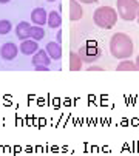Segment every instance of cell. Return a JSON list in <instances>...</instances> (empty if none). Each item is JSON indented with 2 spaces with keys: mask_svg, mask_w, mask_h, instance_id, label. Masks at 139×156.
Listing matches in <instances>:
<instances>
[{
  "mask_svg": "<svg viewBox=\"0 0 139 156\" xmlns=\"http://www.w3.org/2000/svg\"><path fill=\"white\" fill-rule=\"evenodd\" d=\"M79 54H80L82 60H85V62H93V60L99 59V56H101V48L98 47L96 42H87L85 45H84V48H80Z\"/></svg>",
  "mask_w": 139,
  "mask_h": 156,
  "instance_id": "1",
  "label": "cell"
},
{
  "mask_svg": "<svg viewBox=\"0 0 139 156\" xmlns=\"http://www.w3.org/2000/svg\"><path fill=\"white\" fill-rule=\"evenodd\" d=\"M17 54H19V48L12 42L5 43V45H2V48H0V56H2L3 60H14L17 57Z\"/></svg>",
  "mask_w": 139,
  "mask_h": 156,
  "instance_id": "2",
  "label": "cell"
},
{
  "mask_svg": "<svg viewBox=\"0 0 139 156\" xmlns=\"http://www.w3.org/2000/svg\"><path fill=\"white\" fill-rule=\"evenodd\" d=\"M39 51V43L33 39H27V40H22L20 43V53L25 54V56H33Z\"/></svg>",
  "mask_w": 139,
  "mask_h": 156,
  "instance_id": "3",
  "label": "cell"
},
{
  "mask_svg": "<svg viewBox=\"0 0 139 156\" xmlns=\"http://www.w3.org/2000/svg\"><path fill=\"white\" fill-rule=\"evenodd\" d=\"M46 19H48V12H46L43 8H36L33 9L31 12V20H33V23L39 25V27H43L46 23Z\"/></svg>",
  "mask_w": 139,
  "mask_h": 156,
  "instance_id": "4",
  "label": "cell"
},
{
  "mask_svg": "<svg viewBox=\"0 0 139 156\" xmlns=\"http://www.w3.org/2000/svg\"><path fill=\"white\" fill-rule=\"evenodd\" d=\"M31 63L34 66H37V65H46V66H48L51 63V57L48 56L46 50H39L36 54H33V62Z\"/></svg>",
  "mask_w": 139,
  "mask_h": 156,
  "instance_id": "5",
  "label": "cell"
},
{
  "mask_svg": "<svg viewBox=\"0 0 139 156\" xmlns=\"http://www.w3.org/2000/svg\"><path fill=\"white\" fill-rule=\"evenodd\" d=\"M16 34L20 40H27L30 39V34H31V25L28 22H20V23L16 27Z\"/></svg>",
  "mask_w": 139,
  "mask_h": 156,
  "instance_id": "6",
  "label": "cell"
},
{
  "mask_svg": "<svg viewBox=\"0 0 139 156\" xmlns=\"http://www.w3.org/2000/svg\"><path fill=\"white\" fill-rule=\"evenodd\" d=\"M46 53H48V56L51 59H56L59 60L62 57V48H60V43L57 42H50L48 45H46Z\"/></svg>",
  "mask_w": 139,
  "mask_h": 156,
  "instance_id": "7",
  "label": "cell"
},
{
  "mask_svg": "<svg viewBox=\"0 0 139 156\" xmlns=\"http://www.w3.org/2000/svg\"><path fill=\"white\" fill-rule=\"evenodd\" d=\"M46 23H48V27L51 28H59L62 25V17L57 11H51L48 12V19H46Z\"/></svg>",
  "mask_w": 139,
  "mask_h": 156,
  "instance_id": "8",
  "label": "cell"
},
{
  "mask_svg": "<svg viewBox=\"0 0 139 156\" xmlns=\"http://www.w3.org/2000/svg\"><path fill=\"white\" fill-rule=\"evenodd\" d=\"M45 37V30L42 28V27H31V34H30V39H33V40H36V42H39V40H42Z\"/></svg>",
  "mask_w": 139,
  "mask_h": 156,
  "instance_id": "9",
  "label": "cell"
},
{
  "mask_svg": "<svg viewBox=\"0 0 139 156\" xmlns=\"http://www.w3.org/2000/svg\"><path fill=\"white\" fill-rule=\"evenodd\" d=\"M12 25L9 20H0V36H5L8 33H11Z\"/></svg>",
  "mask_w": 139,
  "mask_h": 156,
  "instance_id": "10",
  "label": "cell"
},
{
  "mask_svg": "<svg viewBox=\"0 0 139 156\" xmlns=\"http://www.w3.org/2000/svg\"><path fill=\"white\" fill-rule=\"evenodd\" d=\"M34 68H36V71H48L50 70L46 65H37V66H34Z\"/></svg>",
  "mask_w": 139,
  "mask_h": 156,
  "instance_id": "11",
  "label": "cell"
},
{
  "mask_svg": "<svg viewBox=\"0 0 139 156\" xmlns=\"http://www.w3.org/2000/svg\"><path fill=\"white\" fill-rule=\"evenodd\" d=\"M8 2H11V0H0V3H8Z\"/></svg>",
  "mask_w": 139,
  "mask_h": 156,
  "instance_id": "12",
  "label": "cell"
},
{
  "mask_svg": "<svg viewBox=\"0 0 139 156\" xmlns=\"http://www.w3.org/2000/svg\"><path fill=\"white\" fill-rule=\"evenodd\" d=\"M46 2H56V0H46Z\"/></svg>",
  "mask_w": 139,
  "mask_h": 156,
  "instance_id": "13",
  "label": "cell"
}]
</instances>
